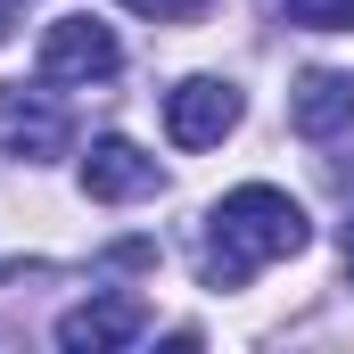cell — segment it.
Masks as SVG:
<instances>
[{
    "instance_id": "9c48e42d",
    "label": "cell",
    "mask_w": 354,
    "mask_h": 354,
    "mask_svg": "<svg viewBox=\"0 0 354 354\" xmlns=\"http://www.w3.org/2000/svg\"><path fill=\"white\" fill-rule=\"evenodd\" d=\"M124 8H140V17H157V25H189L206 0H124Z\"/></svg>"
},
{
    "instance_id": "5b68a950",
    "label": "cell",
    "mask_w": 354,
    "mask_h": 354,
    "mask_svg": "<svg viewBox=\"0 0 354 354\" xmlns=\"http://www.w3.org/2000/svg\"><path fill=\"white\" fill-rule=\"evenodd\" d=\"M165 189V165L149 157V149H132V140H91L83 157V198H99V206H132V198H157Z\"/></svg>"
},
{
    "instance_id": "52a82bcc",
    "label": "cell",
    "mask_w": 354,
    "mask_h": 354,
    "mask_svg": "<svg viewBox=\"0 0 354 354\" xmlns=\"http://www.w3.org/2000/svg\"><path fill=\"white\" fill-rule=\"evenodd\" d=\"M288 124L305 132V140H346L354 132V75H330V66H313L297 99H288Z\"/></svg>"
},
{
    "instance_id": "277c9868",
    "label": "cell",
    "mask_w": 354,
    "mask_h": 354,
    "mask_svg": "<svg viewBox=\"0 0 354 354\" xmlns=\"http://www.w3.org/2000/svg\"><path fill=\"white\" fill-rule=\"evenodd\" d=\"M115 66H124V50H115V33L91 25V17H66V25L41 33V83H107Z\"/></svg>"
},
{
    "instance_id": "7a4b0ae2",
    "label": "cell",
    "mask_w": 354,
    "mask_h": 354,
    "mask_svg": "<svg viewBox=\"0 0 354 354\" xmlns=\"http://www.w3.org/2000/svg\"><path fill=\"white\" fill-rule=\"evenodd\" d=\"M239 115H248V99L223 83V75H189V83L165 91V132H174V149H223V140L239 132Z\"/></svg>"
},
{
    "instance_id": "6da1fadb",
    "label": "cell",
    "mask_w": 354,
    "mask_h": 354,
    "mask_svg": "<svg viewBox=\"0 0 354 354\" xmlns=\"http://www.w3.org/2000/svg\"><path fill=\"white\" fill-rule=\"evenodd\" d=\"M305 239H313L305 206H297L288 189H272V181H248V189H231V198L206 214V280H214V288H248L264 264L305 256Z\"/></svg>"
},
{
    "instance_id": "ba28073f",
    "label": "cell",
    "mask_w": 354,
    "mask_h": 354,
    "mask_svg": "<svg viewBox=\"0 0 354 354\" xmlns=\"http://www.w3.org/2000/svg\"><path fill=\"white\" fill-rule=\"evenodd\" d=\"M280 17L305 33H354V0H280Z\"/></svg>"
},
{
    "instance_id": "30bf717a",
    "label": "cell",
    "mask_w": 354,
    "mask_h": 354,
    "mask_svg": "<svg viewBox=\"0 0 354 354\" xmlns=\"http://www.w3.org/2000/svg\"><path fill=\"white\" fill-rule=\"evenodd\" d=\"M8 33H17V0H0V41H8Z\"/></svg>"
},
{
    "instance_id": "8992f818",
    "label": "cell",
    "mask_w": 354,
    "mask_h": 354,
    "mask_svg": "<svg viewBox=\"0 0 354 354\" xmlns=\"http://www.w3.org/2000/svg\"><path fill=\"white\" fill-rule=\"evenodd\" d=\"M149 330V305L140 297H91V305H75V313H58V346L66 354H115V346H132Z\"/></svg>"
},
{
    "instance_id": "8fae6325",
    "label": "cell",
    "mask_w": 354,
    "mask_h": 354,
    "mask_svg": "<svg viewBox=\"0 0 354 354\" xmlns=\"http://www.w3.org/2000/svg\"><path fill=\"white\" fill-rule=\"evenodd\" d=\"M338 256H346V280H354V223H346V239H338Z\"/></svg>"
},
{
    "instance_id": "3957f363",
    "label": "cell",
    "mask_w": 354,
    "mask_h": 354,
    "mask_svg": "<svg viewBox=\"0 0 354 354\" xmlns=\"http://www.w3.org/2000/svg\"><path fill=\"white\" fill-rule=\"evenodd\" d=\"M66 140H75V124H66V107H58L50 91L0 83V149H8V157L50 165V157H66Z\"/></svg>"
}]
</instances>
